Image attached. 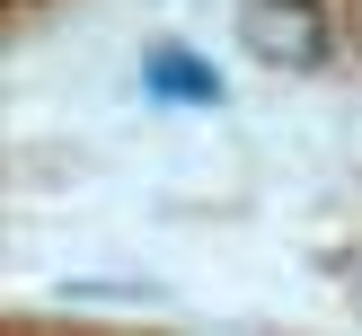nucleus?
Returning a JSON list of instances; mask_svg holds the SVG:
<instances>
[{"instance_id":"obj_1","label":"nucleus","mask_w":362,"mask_h":336,"mask_svg":"<svg viewBox=\"0 0 362 336\" xmlns=\"http://www.w3.org/2000/svg\"><path fill=\"white\" fill-rule=\"evenodd\" d=\"M239 35L274 71H318L336 53V18L318 0H239Z\"/></svg>"},{"instance_id":"obj_2","label":"nucleus","mask_w":362,"mask_h":336,"mask_svg":"<svg viewBox=\"0 0 362 336\" xmlns=\"http://www.w3.org/2000/svg\"><path fill=\"white\" fill-rule=\"evenodd\" d=\"M141 80H151V98H177V106H212V98H221V71H204L186 45H151Z\"/></svg>"}]
</instances>
